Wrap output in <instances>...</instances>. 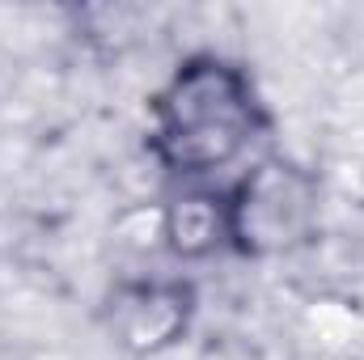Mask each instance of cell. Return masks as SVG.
Returning a JSON list of instances; mask_svg holds the SVG:
<instances>
[{"label":"cell","mask_w":364,"mask_h":360,"mask_svg":"<svg viewBox=\"0 0 364 360\" xmlns=\"http://www.w3.org/2000/svg\"><path fill=\"white\" fill-rule=\"evenodd\" d=\"M157 238L182 263H199V259H212L216 250H225V199H220V191H203V186L174 191L157 212Z\"/></svg>","instance_id":"277c9868"},{"label":"cell","mask_w":364,"mask_h":360,"mask_svg":"<svg viewBox=\"0 0 364 360\" xmlns=\"http://www.w3.org/2000/svg\"><path fill=\"white\" fill-rule=\"evenodd\" d=\"M272 132L255 73L220 51H195L149 97V153L178 182L237 166Z\"/></svg>","instance_id":"6da1fadb"},{"label":"cell","mask_w":364,"mask_h":360,"mask_svg":"<svg viewBox=\"0 0 364 360\" xmlns=\"http://www.w3.org/2000/svg\"><path fill=\"white\" fill-rule=\"evenodd\" d=\"M199 314V288L182 275H123L102 297V327L127 356H161L191 335Z\"/></svg>","instance_id":"3957f363"},{"label":"cell","mask_w":364,"mask_h":360,"mask_svg":"<svg viewBox=\"0 0 364 360\" xmlns=\"http://www.w3.org/2000/svg\"><path fill=\"white\" fill-rule=\"evenodd\" d=\"M225 199V250L237 259H284L305 250L322 225V182L309 166L284 153H263L237 182L220 191Z\"/></svg>","instance_id":"7a4b0ae2"}]
</instances>
